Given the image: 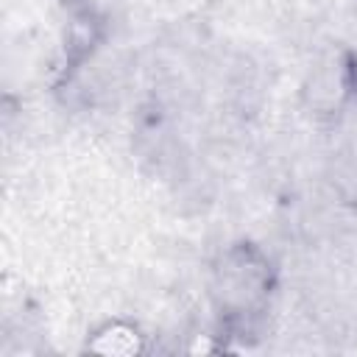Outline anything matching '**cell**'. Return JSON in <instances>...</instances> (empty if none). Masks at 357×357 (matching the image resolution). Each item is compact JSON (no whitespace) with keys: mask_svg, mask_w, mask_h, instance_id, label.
I'll list each match as a JSON object with an SVG mask.
<instances>
[{"mask_svg":"<svg viewBox=\"0 0 357 357\" xmlns=\"http://www.w3.org/2000/svg\"><path fill=\"white\" fill-rule=\"evenodd\" d=\"M273 293L276 268L259 245L240 240L215 257L209 271V298L226 332H251L268 312Z\"/></svg>","mask_w":357,"mask_h":357,"instance_id":"cell-1","label":"cell"},{"mask_svg":"<svg viewBox=\"0 0 357 357\" xmlns=\"http://www.w3.org/2000/svg\"><path fill=\"white\" fill-rule=\"evenodd\" d=\"M84 349L103 354V357H137L148 349V337L142 335V329L134 321L109 318L86 335Z\"/></svg>","mask_w":357,"mask_h":357,"instance_id":"cell-2","label":"cell"},{"mask_svg":"<svg viewBox=\"0 0 357 357\" xmlns=\"http://www.w3.org/2000/svg\"><path fill=\"white\" fill-rule=\"evenodd\" d=\"M343 78H346L349 98L357 100V47H351V50L343 56Z\"/></svg>","mask_w":357,"mask_h":357,"instance_id":"cell-3","label":"cell"}]
</instances>
